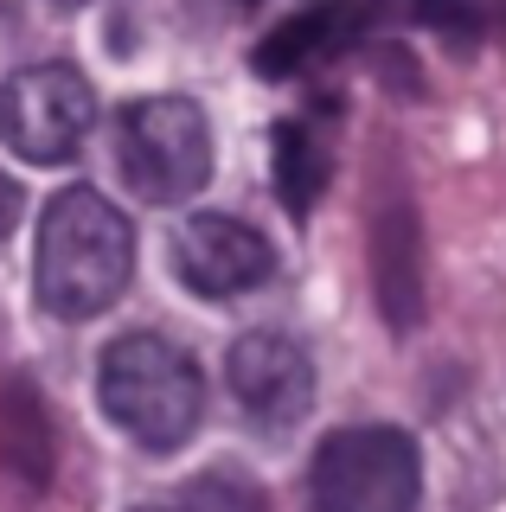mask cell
<instances>
[{
    "mask_svg": "<svg viewBox=\"0 0 506 512\" xmlns=\"http://www.w3.org/2000/svg\"><path fill=\"white\" fill-rule=\"evenodd\" d=\"M276 250L257 224L231 212H199L173 231V276L193 295H244V288L270 282Z\"/></svg>",
    "mask_w": 506,
    "mask_h": 512,
    "instance_id": "obj_6",
    "label": "cell"
},
{
    "mask_svg": "<svg viewBox=\"0 0 506 512\" xmlns=\"http://www.w3.org/2000/svg\"><path fill=\"white\" fill-rule=\"evenodd\" d=\"M90 122H97V96L71 64H26L0 84V141L39 167L71 160L84 148Z\"/></svg>",
    "mask_w": 506,
    "mask_h": 512,
    "instance_id": "obj_5",
    "label": "cell"
},
{
    "mask_svg": "<svg viewBox=\"0 0 506 512\" xmlns=\"http://www.w3.org/2000/svg\"><path fill=\"white\" fill-rule=\"evenodd\" d=\"M20 180H13V173H0V237L13 231V224H20Z\"/></svg>",
    "mask_w": 506,
    "mask_h": 512,
    "instance_id": "obj_12",
    "label": "cell"
},
{
    "mask_svg": "<svg viewBox=\"0 0 506 512\" xmlns=\"http://www.w3.org/2000/svg\"><path fill=\"white\" fill-rule=\"evenodd\" d=\"M0 468L20 487H52V416L26 378L0 384Z\"/></svg>",
    "mask_w": 506,
    "mask_h": 512,
    "instance_id": "obj_10",
    "label": "cell"
},
{
    "mask_svg": "<svg viewBox=\"0 0 506 512\" xmlns=\"http://www.w3.org/2000/svg\"><path fill=\"white\" fill-rule=\"evenodd\" d=\"M135 269V231L103 192L71 186L45 205L39 224V256H33V282H39V308L58 320H90L129 288Z\"/></svg>",
    "mask_w": 506,
    "mask_h": 512,
    "instance_id": "obj_1",
    "label": "cell"
},
{
    "mask_svg": "<svg viewBox=\"0 0 506 512\" xmlns=\"http://www.w3.org/2000/svg\"><path fill=\"white\" fill-rule=\"evenodd\" d=\"M97 397H103L109 423L129 442L154 448V455L180 448L199 429V410H205L199 365L161 333H122L97 365Z\"/></svg>",
    "mask_w": 506,
    "mask_h": 512,
    "instance_id": "obj_2",
    "label": "cell"
},
{
    "mask_svg": "<svg viewBox=\"0 0 506 512\" xmlns=\"http://www.w3.org/2000/svg\"><path fill=\"white\" fill-rule=\"evenodd\" d=\"M135 512H180V506H135Z\"/></svg>",
    "mask_w": 506,
    "mask_h": 512,
    "instance_id": "obj_13",
    "label": "cell"
},
{
    "mask_svg": "<svg viewBox=\"0 0 506 512\" xmlns=\"http://www.w3.org/2000/svg\"><path fill=\"white\" fill-rule=\"evenodd\" d=\"M65 7H84V0H65Z\"/></svg>",
    "mask_w": 506,
    "mask_h": 512,
    "instance_id": "obj_14",
    "label": "cell"
},
{
    "mask_svg": "<svg viewBox=\"0 0 506 512\" xmlns=\"http://www.w3.org/2000/svg\"><path fill=\"white\" fill-rule=\"evenodd\" d=\"M225 372H231V391H237V404H244V416H257L263 429L302 423L308 404H314V365H308V352L295 340H282V333H244V340L231 346Z\"/></svg>",
    "mask_w": 506,
    "mask_h": 512,
    "instance_id": "obj_7",
    "label": "cell"
},
{
    "mask_svg": "<svg viewBox=\"0 0 506 512\" xmlns=\"http://www.w3.org/2000/svg\"><path fill=\"white\" fill-rule=\"evenodd\" d=\"M417 493H423V461L404 429L385 423L334 429L314 448L308 468L314 512H417Z\"/></svg>",
    "mask_w": 506,
    "mask_h": 512,
    "instance_id": "obj_3",
    "label": "cell"
},
{
    "mask_svg": "<svg viewBox=\"0 0 506 512\" xmlns=\"http://www.w3.org/2000/svg\"><path fill=\"white\" fill-rule=\"evenodd\" d=\"M366 20H372V7H359V0H327V7H314V13H302V20L276 26L270 39L257 45V71H263V77H295V71H308V64L334 58L340 45H353Z\"/></svg>",
    "mask_w": 506,
    "mask_h": 512,
    "instance_id": "obj_8",
    "label": "cell"
},
{
    "mask_svg": "<svg viewBox=\"0 0 506 512\" xmlns=\"http://www.w3.org/2000/svg\"><path fill=\"white\" fill-rule=\"evenodd\" d=\"M372 269H378V308L391 327H417L423 314V263H417V218L410 205H385L372 231Z\"/></svg>",
    "mask_w": 506,
    "mask_h": 512,
    "instance_id": "obj_9",
    "label": "cell"
},
{
    "mask_svg": "<svg viewBox=\"0 0 506 512\" xmlns=\"http://www.w3.org/2000/svg\"><path fill=\"white\" fill-rule=\"evenodd\" d=\"M116 160L148 205H180L212 180V122L186 96H148L122 109Z\"/></svg>",
    "mask_w": 506,
    "mask_h": 512,
    "instance_id": "obj_4",
    "label": "cell"
},
{
    "mask_svg": "<svg viewBox=\"0 0 506 512\" xmlns=\"http://www.w3.org/2000/svg\"><path fill=\"white\" fill-rule=\"evenodd\" d=\"M321 186H327V148H321V135H314L308 122H282L276 128V192H282V205L302 218V212H314Z\"/></svg>",
    "mask_w": 506,
    "mask_h": 512,
    "instance_id": "obj_11",
    "label": "cell"
}]
</instances>
